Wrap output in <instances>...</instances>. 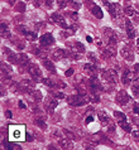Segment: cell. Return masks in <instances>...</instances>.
Listing matches in <instances>:
<instances>
[{
  "mask_svg": "<svg viewBox=\"0 0 139 150\" xmlns=\"http://www.w3.org/2000/svg\"><path fill=\"white\" fill-rule=\"evenodd\" d=\"M87 101H88V97H87V96L80 95V93L72 95V96H68V97H67V102H68L71 106H77V107H80V106L86 105Z\"/></svg>",
  "mask_w": 139,
  "mask_h": 150,
  "instance_id": "obj_1",
  "label": "cell"
},
{
  "mask_svg": "<svg viewBox=\"0 0 139 150\" xmlns=\"http://www.w3.org/2000/svg\"><path fill=\"white\" fill-rule=\"evenodd\" d=\"M105 38H106L108 47H115L118 43V37L115 34V32L111 29H105Z\"/></svg>",
  "mask_w": 139,
  "mask_h": 150,
  "instance_id": "obj_2",
  "label": "cell"
},
{
  "mask_svg": "<svg viewBox=\"0 0 139 150\" xmlns=\"http://www.w3.org/2000/svg\"><path fill=\"white\" fill-rule=\"evenodd\" d=\"M115 101H116V103H119L120 106H125L128 102L132 101V97H130L125 91H119L115 97Z\"/></svg>",
  "mask_w": 139,
  "mask_h": 150,
  "instance_id": "obj_3",
  "label": "cell"
},
{
  "mask_svg": "<svg viewBox=\"0 0 139 150\" xmlns=\"http://www.w3.org/2000/svg\"><path fill=\"white\" fill-rule=\"evenodd\" d=\"M27 71H28V73L31 74L33 78H34V80H37V78H41V76H42V72H41L39 67H38L37 64H34V63H29L27 66Z\"/></svg>",
  "mask_w": 139,
  "mask_h": 150,
  "instance_id": "obj_4",
  "label": "cell"
},
{
  "mask_svg": "<svg viewBox=\"0 0 139 150\" xmlns=\"http://www.w3.org/2000/svg\"><path fill=\"white\" fill-rule=\"evenodd\" d=\"M20 90L24 91V92H28V93H33L34 92V82L29 81V80H23L22 82H20Z\"/></svg>",
  "mask_w": 139,
  "mask_h": 150,
  "instance_id": "obj_5",
  "label": "cell"
},
{
  "mask_svg": "<svg viewBox=\"0 0 139 150\" xmlns=\"http://www.w3.org/2000/svg\"><path fill=\"white\" fill-rule=\"evenodd\" d=\"M51 18H52V20H53L54 23L58 24L60 27H62L63 29H68V28H70V25H68V24H67V22H66V19L63 18V16H62L61 14H58V13H53Z\"/></svg>",
  "mask_w": 139,
  "mask_h": 150,
  "instance_id": "obj_6",
  "label": "cell"
},
{
  "mask_svg": "<svg viewBox=\"0 0 139 150\" xmlns=\"http://www.w3.org/2000/svg\"><path fill=\"white\" fill-rule=\"evenodd\" d=\"M39 42H41V45L48 48L49 45H52L54 43V38H53V35L51 34V33H46V34H43L39 38Z\"/></svg>",
  "mask_w": 139,
  "mask_h": 150,
  "instance_id": "obj_7",
  "label": "cell"
},
{
  "mask_svg": "<svg viewBox=\"0 0 139 150\" xmlns=\"http://www.w3.org/2000/svg\"><path fill=\"white\" fill-rule=\"evenodd\" d=\"M106 8H108L109 13H110V15L113 16V18H118V16H119V14H120V11H121L120 5H119V4H116V3L109 4Z\"/></svg>",
  "mask_w": 139,
  "mask_h": 150,
  "instance_id": "obj_8",
  "label": "cell"
},
{
  "mask_svg": "<svg viewBox=\"0 0 139 150\" xmlns=\"http://www.w3.org/2000/svg\"><path fill=\"white\" fill-rule=\"evenodd\" d=\"M57 100H54L52 97H47L46 98V102H44V106H46V110H47L49 114H52L54 111V109L57 107Z\"/></svg>",
  "mask_w": 139,
  "mask_h": 150,
  "instance_id": "obj_9",
  "label": "cell"
},
{
  "mask_svg": "<svg viewBox=\"0 0 139 150\" xmlns=\"http://www.w3.org/2000/svg\"><path fill=\"white\" fill-rule=\"evenodd\" d=\"M3 51H4V53L6 54L8 61H9L10 63H13V64H16V63H18V54H16V53L11 52L9 48H5V47L3 48Z\"/></svg>",
  "mask_w": 139,
  "mask_h": 150,
  "instance_id": "obj_10",
  "label": "cell"
},
{
  "mask_svg": "<svg viewBox=\"0 0 139 150\" xmlns=\"http://www.w3.org/2000/svg\"><path fill=\"white\" fill-rule=\"evenodd\" d=\"M103 77H104L105 81L114 83L116 81V72H115V71H113V69H110V71H103Z\"/></svg>",
  "mask_w": 139,
  "mask_h": 150,
  "instance_id": "obj_11",
  "label": "cell"
},
{
  "mask_svg": "<svg viewBox=\"0 0 139 150\" xmlns=\"http://www.w3.org/2000/svg\"><path fill=\"white\" fill-rule=\"evenodd\" d=\"M88 6H90V11H91V13L96 16V18L101 19V18L104 16L103 11H101V8H100V6H98L96 4H94V3H88Z\"/></svg>",
  "mask_w": 139,
  "mask_h": 150,
  "instance_id": "obj_12",
  "label": "cell"
},
{
  "mask_svg": "<svg viewBox=\"0 0 139 150\" xmlns=\"http://www.w3.org/2000/svg\"><path fill=\"white\" fill-rule=\"evenodd\" d=\"M68 56V53L65 52L63 49L61 48H57V49H54V51L52 52V57H53V59H57V61H60V59H63L65 57Z\"/></svg>",
  "mask_w": 139,
  "mask_h": 150,
  "instance_id": "obj_13",
  "label": "cell"
},
{
  "mask_svg": "<svg viewBox=\"0 0 139 150\" xmlns=\"http://www.w3.org/2000/svg\"><path fill=\"white\" fill-rule=\"evenodd\" d=\"M125 30H126V35H128L129 39H133L134 37H135V30H134L130 20H126L125 22Z\"/></svg>",
  "mask_w": 139,
  "mask_h": 150,
  "instance_id": "obj_14",
  "label": "cell"
},
{
  "mask_svg": "<svg viewBox=\"0 0 139 150\" xmlns=\"http://www.w3.org/2000/svg\"><path fill=\"white\" fill-rule=\"evenodd\" d=\"M68 47L71 48L72 52H80V53L85 52V47H83V44H81L80 42H72V43L68 44Z\"/></svg>",
  "mask_w": 139,
  "mask_h": 150,
  "instance_id": "obj_15",
  "label": "cell"
},
{
  "mask_svg": "<svg viewBox=\"0 0 139 150\" xmlns=\"http://www.w3.org/2000/svg\"><path fill=\"white\" fill-rule=\"evenodd\" d=\"M85 71H87V73L90 74V77H96V73H98V67L95 66V63H87L83 66Z\"/></svg>",
  "mask_w": 139,
  "mask_h": 150,
  "instance_id": "obj_16",
  "label": "cell"
},
{
  "mask_svg": "<svg viewBox=\"0 0 139 150\" xmlns=\"http://www.w3.org/2000/svg\"><path fill=\"white\" fill-rule=\"evenodd\" d=\"M133 80V72L130 69H125L123 72V76H121V82L124 83V85H128Z\"/></svg>",
  "mask_w": 139,
  "mask_h": 150,
  "instance_id": "obj_17",
  "label": "cell"
},
{
  "mask_svg": "<svg viewBox=\"0 0 139 150\" xmlns=\"http://www.w3.org/2000/svg\"><path fill=\"white\" fill-rule=\"evenodd\" d=\"M121 56H123L126 61H133V59H134L133 52L130 51L129 48H126V47H124L123 49H121Z\"/></svg>",
  "mask_w": 139,
  "mask_h": 150,
  "instance_id": "obj_18",
  "label": "cell"
},
{
  "mask_svg": "<svg viewBox=\"0 0 139 150\" xmlns=\"http://www.w3.org/2000/svg\"><path fill=\"white\" fill-rule=\"evenodd\" d=\"M98 116H99V119H100V121L103 122V125H106V124H109L110 122V119H109V116H108V114L105 111H99L98 112Z\"/></svg>",
  "mask_w": 139,
  "mask_h": 150,
  "instance_id": "obj_19",
  "label": "cell"
},
{
  "mask_svg": "<svg viewBox=\"0 0 139 150\" xmlns=\"http://www.w3.org/2000/svg\"><path fill=\"white\" fill-rule=\"evenodd\" d=\"M42 64H43L44 68H47L49 72L56 73V67H54L53 62H51V61H48V59H43V61H42Z\"/></svg>",
  "mask_w": 139,
  "mask_h": 150,
  "instance_id": "obj_20",
  "label": "cell"
},
{
  "mask_svg": "<svg viewBox=\"0 0 139 150\" xmlns=\"http://www.w3.org/2000/svg\"><path fill=\"white\" fill-rule=\"evenodd\" d=\"M60 146L63 149H72L73 144L70 139H62V140H60Z\"/></svg>",
  "mask_w": 139,
  "mask_h": 150,
  "instance_id": "obj_21",
  "label": "cell"
},
{
  "mask_svg": "<svg viewBox=\"0 0 139 150\" xmlns=\"http://www.w3.org/2000/svg\"><path fill=\"white\" fill-rule=\"evenodd\" d=\"M132 90L134 92V96H139V77L135 78V80L133 81V85H132Z\"/></svg>",
  "mask_w": 139,
  "mask_h": 150,
  "instance_id": "obj_22",
  "label": "cell"
},
{
  "mask_svg": "<svg viewBox=\"0 0 139 150\" xmlns=\"http://www.w3.org/2000/svg\"><path fill=\"white\" fill-rule=\"evenodd\" d=\"M10 129H11V136H13V139H16V140H20V139H22L20 131L16 130V126H10Z\"/></svg>",
  "mask_w": 139,
  "mask_h": 150,
  "instance_id": "obj_23",
  "label": "cell"
},
{
  "mask_svg": "<svg viewBox=\"0 0 139 150\" xmlns=\"http://www.w3.org/2000/svg\"><path fill=\"white\" fill-rule=\"evenodd\" d=\"M114 116L118 119V122H121V121H126V116L120 111H114Z\"/></svg>",
  "mask_w": 139,
  "mask_h": 150,
  "instance_id": "obj_24",
  "label": "cell"
},
{
  "mask_svg": "<svg viewBox=\"0 0 139 150\" xmlns=\"http://www.w3.org/2000/svg\"><path fill=\"white\" fill-rule=\"evenodd\" d=\"M88 101H91V102H99L100 101V97L98 96V92H91L90 91V95H88Z\"/></svg>",
  "mask_w": 139,
  "mask_h": 150,
  "instance_id": "obj_25",
  "label": "cell"
},
{
  "mask_svg": "<svg viewBox=\"0 0 139 150\" xmlns=\"http://www.w3.org/2000/svg\"><path fill=\"white\" fill-rule=\"evenodd\" d=\"M24 35H25V38H27L28 40H32V42L37 39V32H31V30H28Z\"/></svg>",
  "mask_w": 139,
  "mask_h": 150,
  "instance_id": "obj_26",
  "label": "cell"
},
{
  "mask_svg": "<svg viewBox=\"0 0 139 150\" xmlns=\"http://www.w3.org/2000/svg\"><path fill=\"white\" fill-rule=\"evenodd\" d=\"M119 124V126L123 129V130H125V131H128V132H132V126L126 122V121H121V122H118Z\"/></svg>",
  "mask_w": 139,
  "mask_h": 150,
  "instance_id": "obj_27",
  "label": "cell"
},
{
  "mask_svg": "<svg viewBox=\"0 0 139 150\" xmlns=\"http://www.w3.org/2000/svg\"><path fill=\"white\" fill-rule=\"evenodd\" d=\"M34 124L37 125V126H39V127L42 129V130H46V129H47V124H46L42 119H37Z\"/></svg>",
  "mask_w": 139,
  "mask_h": 150,
  "instance_id": "obj_28",
  "label": "cell"
},
{
  "mask_svg": "<svg viewBox=\"0 0 139 150\" xmlns=\"http://www.w3.org/2000/svg\"><path fill=\"white\" fill-rule=\"evenodd\" d=\"M124 13L128 15V16H133V15H135V11H134V9L132 6H125L124 8Z\"/></svg>",
  "mask_w": 139,
  "mask_h": 150,
  "instance_id": "obj_29",
  "label": "cell"
},
{
  "mask_svg": "<svg viewBox=\"0 0 139 150\" xmlns=\"http://www.w3.org/2000/svg\"><path fill=\"white\" fill-rule=\"evenodd\" d=\"M56 1H57V5L60 6L61 9L67 6V4H70V0H56Z\"/></svg>",
  "mask_w": 139,
  "mask_h": 150,
  "instance_id": "obj_30",
  "label": "cell"
},
{
  "mask_svg": "<svg viewBox=\"0 0 139 150\" xmlns=\"http://www.w3.org/2000/svg\"><path fill=\"white\" fill-rule=\"evenodd\" d=\"M6 149H9V150H20L22 148L19 146V145H16V144H13V143H9L6 145Z\"/></svg>",
  "mask_w": 139,
  "mask_h": 150,
  "instance_id": "obj_31",
  "label": "cell"
},
{
  "mask_svg": "<svg viewBox=\"0 0 139 150\" xmlns=\"http://www.w3.org/2000/svg\"><path fill=\"white\" fill-rule=\"evenodd\" d=\"M32 95H33V97L36 98L37 102H39L41 100H42V93H41V91H34V92H33Z\"/></svg>",
  "mask_w": 139,
  "mask_h": 150,
  "instance_id": "obj_32",
  "label": "cell"
},
{
  "mask_svg": "<svg viewBox=\"0 0 139 150\" xmlns=\"http://www.w3.org/2000/svg\"><path fill=\"white\" fill-rule=\"evenodd\" d=\"M70 4L72 5L73 9H78L80 5H81V4H80V0H70Z\"/></svg>",
  "mask_w": 139,
  "mask_h": 150,
  "instance_id": "obj_33",
  "label": "cell"
},
{
  "mask_svg": "<svg viewBox=\"0 0 139 150\" xmlns=\"http://www.w3.org/2000/svg\"><path fill=\"white\" fill-rule=\"evenodd\" d=\"M43 83H44L46 86H48V87H56V83L52 82V81L49 80V78H44V80H43Z\"/></svg>",
  "mask_w": 139,
  "mask_h": 150,
  "instance_id": "obj_34",
  "label": "cell"
},
{
  "mask_svg": "<svg viewBox=\"0 0 139 150\" xmlns=\"http://www.w3.org/2000/svg\"><path fill=\"white\" fill-rule=\"evenodd\" d=\"M15 9H16V11H24V9H25V5H24V3H16V6H15Z\"/></svg>",
  "mask_w": 139,
  "mask_h": 150,
  "instance_id": "obj_35",
  "label": "cell"
},
{
  "mask_svg": "<svg viewBox=\"0 0 139 150\" xmlns=\"http://www.w3.org/2000/svg\"><path fill=\"white\" fill-rule=\"evenodd\" d=\"M63 132H65V135L67 136V137H70L71 140H73V139H76V135H73L71 131H68V130H63Z\"/></svg>",
  "mask_w": 139,
  "mask_h": 150,
  "instance_id": "obj_36",
  "label": "cell"
},
{
  "mask_svg": "<svg viewBox=\"0 0 139 150\" xmlns=\"http://www.w3.org/2000/svg\"><path fill=\"white\" fill-rule=\"evenodd\" d=\"M25 139H27V141H33V135H32V131H28L27 132V136H25Z\"/></svg>",
  "mask_w": 139,
  "mask_h": 150,
  "instance_id": "obj_37",
  "label": "cell"
},
{
  "mask_svg": "<svg viewBox=\"0 0 139 150\" xmlns=\"http://www.w3.org/2000/svg\"><path fill=\"white\" fill-rule=\"evenodd\" d=\"M133 111L135 112V114L139 115V102H135L134 103V106H133Z\"/></svg>",
  "mask_w": 139,
  "mask_h": 150,
  "instance_id": "obj_38",
  "label": "cell"
},
{
  "mask_svg": "<svg viewBox=\"0 0 139 150\" xmlns=\"http://www.w3.org/2000/svg\"><path fill=\"white\" fill-rule=\"evenodd\" d=\"M44 1H46V5H47V8H49V9H51V8L53 6V3H54V0H44Z\"/></svg>",
  "mask_w": 139,
  "mask_h": 150,
  "instance_id": "obj_39",
  "label": "cell"
},
{
  "mask_svg": "<svg viewBox=\"0 0 139 150\" xmlns=\"http://www.w3.org/2000/svg\"><path fill=\"white\" fill-rule=\"evenodd\" d=\"M1 37H3V38H10V32H9V30L3 32V33H1Z\"/></svg>",
  "mask_w": 139,
  "mask_h": 150,
  "instance_id": "obj_40",
  "label": "cell"
},
{
  "mask_svg": "<svg viewBox=\"0 0 139 150\" xmlns=\"http://www.w3.org/2000/svg\"><path fill=\"white\" fill-rule=\"evenodd\" d=\"M87 57L91 59L92 63H95V62H96V58H95V56H94V53H91V52H90V53H88V54H87Z\"/></svg>",
  "mask_w": 139,
  "mask_h": 150,
  "instance_id": "obj_41",
  "label": "cell"
},
{
  "mask_svg": "<svg viewBox=\"0 0 139 150\" xmlns=\"http://www.w3.org/2000/svg\"><path fill=\"white\" fill-rule=\"evenodd\" d=\"M53 96L54 97H57V98H63L65 97V95H63L62 92H53Z\"/></svg>",
  "mask_w": 139,
  "mask_h": 150,
  "instance_id": "obj_42",
  "label": "cell"
},
{
  "mask_svg": "<svg viewBox=\"0 0 139 150\" xmlns=\"http://www.w3.org/2000/svg\"><path fill=\"white\" fill-rule=\"evenodd\" d=\"M65 74H66V76H67V77L72 76V74H73V69H72V68H68V69H67V71H66V73H65Z\"/></svg>",
  "mask_w": 139,
  "mask_h": 150,
  "instance_id": "obj_43",
  "label": "cell"
},
{
  "mask_svg": "<svg viewBox=\"0 0 139 150\" xmlns=\"http://www.w3.org/2000/svg\"><path fill=\"white\" fill-rule=\"evenodd\" d=\"M85 121H86V124H90V122H92V121H94V117H92V116H87Z\"/></svg>",
  "mask_w": 139,
  "mask_h": 150,
  "instance_id": "obj_44",
  "label": "cell"
},
{
  "mask_svg": "<svg viewBox=\"0 0 139 150\" xmlns=\"http://www.w3.org/2000/svg\"><path fill=\"white\" fill-rule=\"evenodd\" d=\"M5 116H6L8 119H11V117H13V115H11V111H9V110H8V111H5Z\"/></svg>",
  "mask_w": 139,
  "mask_h": 150,
  "instance_id": "obj_45",
  "label": "cell"
},
{
  "mask_svg": "<svg viewBox=\"0 0 139 150\" xmlns=\"http://www.w3.org/2000/svg\"><path fill=\"white\" fill-rule=\"evenodd\" d=\"M19 107H20V109H25V107H27V106H25L22 101H19Z\"/></svg>",
  "mask_w": 139,
  "mask_h": 150,
  "instance_id": "obj_46",
  "label": "cell"
},
{
  "mask_svg": "<svg viewBox=\"0 0 139 150\" xmlns=\"http://www.w3.org/2000/svg\"><path fill=\"white\" fill-rule=\"evenodd\" d=\"M8 1H9L10 5H14L15 3H18V0H8Z\"/></svg>",
  "mask_w": 139,
  "mask_h": 150,
  "instance_id": "obj_47",
  "label": "cell"
},
{
  "mask_svg": "<svg viewBox=\"0 0 139 150\" xmlns=\"http://www.w3.org/2000/svg\"><path fill=\"white\" fill-rule=\"evenodd\" d=\"M86 40L88 42V43H92V38H91L90 35H86Z\"/></svg>",
  "mask_w": 139,
  "mask_h": 150,
  "instance_id": "obj_48",
  "label": "cell"
},
{
  "mask_svg": "<svg viewBox=\"0 0 139 150\" xmlns=\"http://www.w3.org/2000/svg\"><path fill=\"white\" fill-rule=\"evenodd\" d=\"M34 5L36 6H39L41 5V0H34Z\"/></svg>",
  "mask_w": 139,
  "mask_h": 150,
  "instance_id": "obj_49",
  "label": "cell"
},
{
  "mask_svg": "<svg viewBox=\"0 0 139 150\" xmlns=\"http://www.w3.org/2000/svg\"><path fill=\"white\" fill-rule=\"evenodd\" d=\"M85 148H86V149H94V146H92V145H90V144H87Z\"/></svg>",
  "mask_w": 139,
  "mask_h": 150,
  "instance_id": "obj_50",
  "label": "cell"
},
{
  "mask_svg": "<svg viewBox=\"0 0 139 150\" xmlns=\"http://www.w3.org/2000/svg\"><path fill=\"white\" fill-rule=\"evenodd\" d=\"M134 68H135V71L139 73V64H135V66H134Z\"/></svg>",
  "mask_w": 139,
  "mask_h": 150,
  "instance_id": "obj_51",
  "label": "cell"
},
{
  "mask_svg": "<svg viewBox=\"0 0 139 150\" xmlns=\"http://www.w3.org/2000/svg\"><path fill=\"white\" fill-rule=\"evenodd\" d=\"M138 47H139V38H138Z\"/></svg>",
  "mask_w": 139,
  "mask_h": 150,
  "instance_id": "obj_52",
  "label": "cell"
},
{
  "mask_svg": "<svg viewBox=\"0 0 139 150\" xmlns=\"http://www.w3.org/2000/svg\"><path fill=\"white\" fill-rule=\"evenodd\" d=\"M25 1H29V0H25Z\"/></svg>",
  "mask_w": 139,
  "mask_h": 150,
  "instance_id": "obj_53",
  "label": "cell"
}]
</instances>
